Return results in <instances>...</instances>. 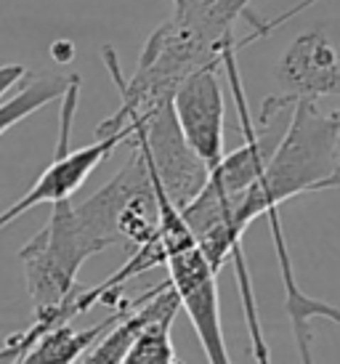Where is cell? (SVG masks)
<instances>
[{
  "instance_id": "cell-1",
  "label": "cell",
  "mask_w": 340,
  "mask_h": 364,
  "mask_svg": "<svg viewBox=\"0 0 340 364\" xmlns=\"http://www.w3.org/2000/svg\"><path fill=\"white\" fill-rule=\"evenodd\" d=\"M176 14L149 35L136 72L122 77L112 46H104V64L120 91V107L96 128V139L141 122L170 102L181 80L202 67H221V53L234 41V21L248 14L250 0H179Z\"/></svg>"
},
{
  "instance_id": "cell-2",
  "label": "cell",
  "mask_w": 340,
  "mask_h": 364,
  "mask_svg": "<svg viewBox=\"0 0 340 364\" xmlns=\"http://www.w3.org/2000/svg\"><path fill=\"white\" fill-rule=\"evenodd\" d=\"M340 109L322 112L295 102L287 131L263 165V173L234 205V226L245 234L258 215L311 192L340 189Z\"/></svg>"
},
{
  "instance_id": "cell-3",
  "label": "cell",
  "mask_w": 340,
  "mask_h": 364,
  "mask_svg": "<svg viewBox=\"0 0 340 364\" xmlns=\"http://www.w3.org/2000/svg\"><path fill=\"white\" fill-rule=\"evenodd\" d=\"M104 253L75 213L70 200L53 205L48 223L19 250L35 324L48 333L75 319L72 295L78 293V272L93 255Z\"/></svg>"
},
{
  "instance_id": "cell-4",
  "label": "cell",
  "mask_w": 340,
  "mask_h": 364,
  "mask_svg": "<svg viewBox=\"0 0 340 364\" xmlns=\"http://www.w3.org/2000/svg\"><path fill=\"white\" fill-rule=\"evenodd\" d=\"M78 96H80V75H70V85L61 96V131H59V144H56V154L46 171L41 173V178L32 183V189L19 203H14L9 210L0 213V232L21 218L24 213H30L32 208H38L43 203L56 205L61 200H70L72 194L80 189L85 178L99 168L101 162L107 160L122 141H130V128L96 139V144L83 146V149H70V133H72V117L78 109Z\"/></svg>"
},
{
  "instance_id": "cell-5",
  "label": "cell",
  "mask_w": 340,
  "mask_h": 364,
  "mask_svg": "<svg viewBox=\"0 0 340 364\" xmlns=\"http://www.w3.org/2000/svg\"><path fill=\"white\" fill-rule=\"evenodd\" d=\"M130 131H133L130 144H136L141 152L147 154L170 205L176 210H184L202 192L211 171L189 149V144L176 122V114H173V104H160L141 122L130 125Z\"/></svg>"
},
{
  "instance_id": "cell-6",
  "label": "cell",
  "mask_w": 340,
  "mask_h": 364,
  "mask_svg": "<svg viewBox=\"0 0 340 364\" xmlns=\"http://www.w3.org/2000/svg\"><path fill=\"white\" fill-rule=\"evenodd\" d=\"M170 104L189 149L205 162L208 171H213L226 154V99L221 88L218 67H202L191 72L186 80H181Z\"/></svg>"
},
{
  "instance_id": "cell-7",
  "label": "cell",
  "mask_w": 340,
  "mask_h": 364,
  "mask_svg": "<svg viewBox=\"0 0 340 364\" xmlns=\"http://www.w3.org/2000/svg\"><path fill=\"white\" fill-rule=\"evenodd\" d=\"M168 282L176 290L181 309L189 314V322L200 338L208 364H231L223 324H221L218 277L208 269L197 247L179 250L168 258Z\"/></svg>"
},
{
  "instance_id": "cell-8",
  "label": "cell",
  "mask_w": 340,
  "mask_h": 364,
  "mask_svg": "<svg viewBox=\"0 0 340 364\" xmlns=\"http://www.w3.org/2000/svg\"><path fill=\"white\" fill-rule=\"evenodd\" d=\"M277 80L285 93L274 96L280 107L295 102H314L322 96H340V64L338 53L322 30H309L298 35L285 51Z\"/></svg>"
},
{
  "instance_id": "cell-9",
  "label": "cell",
  "mask_w": 340,
  "mask_h": 364,
  "mask_svg": "<svg viewBox=\"0 0 340 364\" xmlns=\"http://www.w3.org/2000/svg\"><path fill=\"white\" fill-rule=\"evenodd\" d=\"M179 304H181L179 295L170 287L168 279L160 284H154L152 290L139 295V298H136V306L122 316L120 322L112 324L110 330L101 335L99 341L90 346L88 351H85L75 364H120L141 327L147 322H152V319H154L157 314L165 311V309L179 306Z\"/></svg>"
},
{
  "instance_id": "cell-10",
  "label": "cell",
  "mask_w": 340,
  "mask_h": 364,
  "mask_svg": "<svg viewBox=\"0 0 340 364\" xmlns=\"http://www.w3.org/2000/svg\"><path fill=\"white\" fill-rule=\"evenodd\" d=\"M133 306H136V298L128 301L125 306H120V309H115V314H110L104 322L93 324L88 330H75L70 322L56 324V327H51L48 333H43L14 364H75L90 346L99 341L101 335L110 330L112 324L120 322Z\"/></svg>"
},
{
  "instance_id": "cell-11",
  "label": "cell",
  "mask_w": 340,
  "mask_h": 364,
  "mask_svg": "<svg viewBox=\"0 0 340 364\" xmlns=\"http://www.w3.org/2000/svg\"><path fill=\"white\" fill-rule=\"evenodd\" d=\"M179 311L181 304L170 306L162 314H157L152 322L144 324L120 364H184L176 356V346H173V335H170Z\"/></svg>"
},
{
  "instance_id": "cell-12",
  "label": "cell",
  "mask_w": 340,
  "mask_h": 364,
  "mask_svg": "<svg viewBox=\"0 0 340 364\" xmlns=\"http://www.w3.org/2000/svg\"><path fill=\"white\" fill-rule=\"evenodd\" d=\"M67 85H70V77H38V80H30L27 85H21L19 93H14L11 99L0 102V136L11 131L24 117H30L32 112L43 109L51 102L61 99Z\"/></svg>"
},
{
  "instance_id": "cell-13",
  "label": "cell",
  "mask_w": 340,
  "mask_h": 364,
  "mask_svg": "<svg viewBox=\"0 0 340 364\" xmlns=\"http://www.w3.org/2000/svg\"><path fill=\"white\" fill-rule=\"evenodd\" d=\"M24 75H27V67H24V64H3V67H0V99L11 91L16 82L24 80Z\"/></svg>"
},
{
  "instance_id": "cell-14",
  "label": "cell",
  "mask_w": 340,
  "mask_h": 364,
  "mask_svg": "<svg viewBox=\"0 0 340 364\" xmlns=\"http://www.w3.org/2000/svg\"><path fill=\"white\" fill-rule=\"evenodd\" d=\"M173 3H179V0H173Z\"/></svg>"
}]
</instances>
